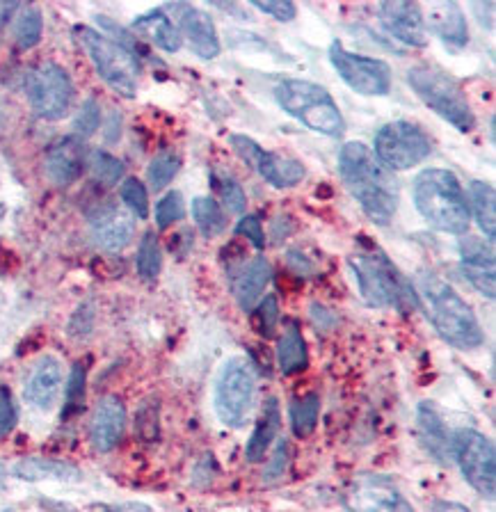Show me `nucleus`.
<instances>
[{
  "label": "nucleus",
  "mask_w": 496,
  "mask_h": 512,
  "mask_svg": "<svg viewBox=\"0 0 496 512\" xmlns=\"http://www.w3.org/2000/svg\"><path fill=\"white\" fill-rule=\"evenodd\" d=\"M87 165H90L94 179L101 181L103 186H115V183L124 179L122 160L108 154V151H103V149L90 151V160H87Z\"/></svg>",
  "instance_id": "35"
},
{
  "label": "nucleus",
  "mask_w": 496,
  "mask_h": 512,
  "mask_svg": "<svg viewBox=\"0 0 496 512\" xmlns=\"http://www.w3.org/2000/svg\"><path fill=\"white\" fill-rule=\"evenodd\" d=\"M83 400H85V366L76 364L74 368H71V375H69L67 403H64L62 419H69L71 414L80 412V407H83Z\"/></svg>",
  "instance_id": "39"
},
{
  "label": "nucleus",
  "mask_w": 496,
  "mask_h": 512,
  "mask_svg": "<svg viewBox=\"0 0 496 512\" xmlns=\"http://www.w3.org/2000/svg\"><path fill=\"white\" fill-rule=\"evenodd\" d=\"M469 213H474L478 229L483 231L487 243H494L496 236V195L492 183L471 181L469 186Z\"/></svg>",
  "instance_id": "26"
},
{
  "label": "nucleus",
  "mask_w": 496,
  "mask_h": 512,
  "mask_svg": "<svg viewBox=\"0 0 496 512\" xmlns=\"http://www.w3.org/2000/svg\"><path fill=\"white\" fill-rule=\"evenodd\" d=\"M170 10L174 12L176 23L174 26L179 28L181 39H186L190 51L202 60H215L222 51L220 46V37H218V28L211 19V14H206L204 10H199L195 5H170Z\"/></svg>",
  "instance_id": "15"
},
{
  "label": "nucleus",
  "mask_w": 496,
  "mask_h": 512,
  "mask_svg": "<svg viewBox=\"0 0 496 512\" xmlns=\"http://www.w3.org/2000/svg\"><path fill=\"white\" fill-rule=\"evenodd\" d=\"M231 147L236 154L245 160L247 165H252L263 181H268L275 188H293L307 176V170L300 160L288 158L275 151L263 149L259 142H254L247 135H231L229 138Z\"/></svg>",
  "instance_id": "13"
},
{
  "label": "nucleus",
  "mask_w": 496,
  "mask_h": 512,
  "mask_svg": "<svg viewBox=\"0 0 496 512\" xmlns=\"http://www.w3.org/2000/svg\"><path fill=\"white\" fill-rule=\"evenodd\" d=\"M99 126H101V106L94 96H90V99L83 101V106L78 108L76 117H74L76 138H80V140L92 138V135L99 131Z\"/></svg>",
  "instance_id": "37"
},
{
  "label": "nucleus",
  "mask_w": 496,
  "mask_h": 512,
  "mask_svg": "<svg viewBox=\"0 0 496 512\" xmlns=\"http://www.w3.org/2000/svg\"><path fill=\"white\" fill-rule=\"evenodd\" d=\"M416 421H419V435L432 458H437L439 462H446L448 451H451V442H448L444 421L439 419L435 407L430 403H421L419 412H416Z\"/></svg>",
  "instance_id": "27"
},
{
  "label": "nucleus",
  "mask_w": 496,
  "mask_h": 512,
  "mask_svg": "<svg viewBox=\"0 0 496 512\" xmlns=\"http://www.w3.org/2000/svg\"><path fill=\"white\" fill-rule=\"evenodd\" d=\"M183 218V197L181 192H167V195L156 204V224L158 229H170L174 222Z\"/></svg>",
  "instance_id": "40"
},
{
  "label": "nucleus",
  "mask_w": 496,
  "mask_h": 512,
  "mask_svg": "<svg viewBox=\"0 0 496 512\" xmlns=\"http://www.w3.org/2000/svg\"><path fill=\"white\" fill-rule=\"evenodd\" d=\"M179 156H174L172 151H160L158 156L151 160L149 170H147V179L154 190H163L167 183H172V179L179 174Z\"/></svg>",
  "instance_id": "36"
},
{
  "label": "nucleus",
  "mask_w": 496,
  "mask_h": 512,
  "mask_svg": "<svg viewBox=\"0 0 496 512\" xmlns=\"http://www.w3.org/2000/svg\"><path fill=\"white\" fill-rule=\"evenodd\" d=\"M412 197L416 211L432 229L453 236H462L469 231L471 213L467 192L451 170L428 167V170L416 174Z\"/></svg>",
  "instance_id": "3"
},
{
  "label": "nucleus",
  "mask_w": 496,
  "mask_h": 512,
  "mask_svg": "<svg viewBox=\"0 0 496 512\" xmlns=\"http://www.w3.org/2000/svg\"><path fill=\"white\" fill-rule=\"evenodd\" d=\"M432 510L435 512H469L464 506H458V503H446V501H437Z\"/></svg>",
  "instance_id": "46"
},
{
  "label": "nucleus",
  "mask_w": 496,
  "mask_h": 512,
  "mask_svg": "<svg viewBox=\"0 0 496 512\" xmlns=\"http://www.w3.org/2000/svg\"><path fill=\"white\" fill-rule=\"evenodd\" d=\"M126 407L117 396H103L94 407L90 423V439L96 451L108 453L124 437Z\"/></svg>",
  "instance_id": "19"
},
{
  "label": "nucleus",
  "mask_w": 496,
  "mask_h": 512,
  "mask_svg": "<svg viewBox=\"0 0 496 512\" xmlns=\"http://www.w3.org/2000/svg\"><path fill=\"white\" fill-rule=\"evenodd\" d=\"M3 512H14V510H3Z\"/></svg>",
  "instance_id": "47"
},
{
  "label": "nucleus",
  "mask_w": 496,
  "mask_h": 512,
  "mask_svg": "<svg viewBox=\"0 0 496 512\" xmlns=\"http://www.w3.org/2000/svg\"><path fill=\"white\" fill-rule=\"evenodd\" d=\"M236 234L250 238V243L256 250H263V247H266V234H263L261 220L256 218V215H245V218L236 224Z\"/></svg>",
  "instance_id": "44"
},
{
  "label": "nucleus",
  "mask_w": 496,
  "mask_h": 512,
  "mask_svg": "<svg viewBox=\"0 0 496 512\" xmlns=\"http://www.w3.org/2000/svg\"><path fill=\"white\" fill-rule=\"evenodd\" d=\"M135 234L133 218L119 208L110 206L106 211L96 213L92 220V238L94 243L106 252H122L131 243Z\"/></svg>",
  "instance_id": "22"
},
{
  "label": "nucleus",
  "mask_w": 496,
  "mask_h": 512,
  "mask_svg": "<svg viewBox=\"0 0 496 512\" xmlns=\"http://www.w3.org/2000/svg\"><path fill=\"white\" fill-rule=\"evenodd\" d=\"M373 154L389 172L412 170L432 154V140L419 124L396 119L375 133Z\"/></svg>",
  "instance_id": "7"
},
{
  "label": "nucleus",
  "mask_w": 496,
  "mask_h": 512,
  "mask_svg": "<svg viewBox=\"0 0 496 512\" xmlns=\"http://www.w3.org/2000/svg\"><path fill=\"white\" fill-rule=\"evenodd\" d=\"M211 186L218 192L220 202L224 204L229 213H236L240 215L245 211L247 206V197L243 188H240V183L231 176L227 170H222V167H215L211 170Z\"/></svg>",
  "instance_id": "31"
},
{
  "label": "nucleus",
  "mask_w": 496,
  "mask_h": 512,
  "mask_svg": "<svg viewBox=\"0 0 496 512\" xmlns=\"http://www.w3.org/2000/svg\"><path fill=\"white\" fill-rule=\"evenodd\" d=\"M135 266H138L142 279L158 277L160 266H163V252H160V243L154 231H147V234L142 236L138 256H135Z\"/></svg>",
  "instance_id": "34"
},
{
  "label": "nucleus",
  "mask_w": 496,
  "mask_h": 512,
  "mask_svg": "<svg viewBox=\"0 0 496 512\" xmlns=\"http://www.w3.org/2000/svg\"><path fill=\"white\" fill-rule=\"evenodd\" d=\"M26 94L37 117L58 122L71 110L76 90L67 69L55 62H44L28 74Z\"/></svg>",
  "instance_id": "9"
},
{
  "label": "nucleus",
  "mask_w": 496,
  "mask_h": 512,
  "mask_svg": "<svg viewBox=\"0 0 496 512\" xmlns=\"http://www.w3.org/2000/svg\"><path fill=\"white\" fill-rule=\"evenodd\" d=\"M254 400V371L247 359L234 357L222 366L215 382V412L224 426H243Z\"/></svg>",
  "instance_id": "11"
},
{
  "label": "nucleus",
  "mask_w": 496,
  "mask_h": 512,
  "mask_svg": "<svg viewBox=\"0 0 496 512\" xmlns=\"http://www.w3.org/2000/svg\"><path fill=\"white\" fill-rule=\"evenodd\" d=\"M460 270L469 279V284L480 295L494 300L496 295V268L492 243L483 238H462L460 243Z\"/></svg>",
  "instance_id": "17"
},
{
  "label": "nucleus",
  "mask_w": 496,
  "mask_h": 512,
  "mask_svg": "<svg viewBox=\"0 0 496 512\" xmlns=\"http://www.w3.org/2000/svg\"><path fill=\"white\" fill-rule=\"evenodd\" d=\"M339 174L362 211L375 224H389L394 220L400 202V190L387 167H384L371 147L364 142H346L339 151Z\"/></svg>",
  "instance_id": "1"
},
{
  "label": "nucleus",
  "mask_w": 496,
  "mask_h": 512,
  "mask_svg": "<svg viewBox=\"0 0 496 512\" xmlns=\"http://www.w3.org/2000/svg\"><path fill=\"white\" fill-rule=\"evenodd\" d=\"M330 62L352 92L362 96H387L394 83L391 67L380 58H368L348 51L341 42H332Z\"/></svg>",
  "instance_id": "12"
},
{
  "label": "nucleus",
  "mask_w": 496,
  "mask_h": 512,
  "mask_svg": "<svg viewBox=\"0 0 496 512\" xmlns=\"http://www.w3.org/2000/svg\"><path fill=\"white\" fill-rule=\"evenodd\" d=\"M279 426H282V410H279L277 398H268L266 407H263L261 419L252 432L250 442L245 446V458L250 462L266 460V453L272 444V439L277 437Z\"/></svg>",
  "instance_id": "25"
},
{
  "label": "nucleus",
  "mask_w": 496,
  "mask_h": 512,
  "mask_svg": "<svg viewBox=\"0 0 496 512\" xmlns=\"http://www.w3.org/2000/svg\"><path fill=\"white\" fill-rule=\"evenodd\" d=\"M16 426V407L10 389L0 387V439L7 437Z\"/></svg>",
  "instance_id": "45"
},
{
  "label": "nucleus",
  "mask_w": 496,
  "mask_h": 512,
  "mask_svg": "<svg viewBox=\"0 0 496 512\" xmlns=\"http://www.w3.org/2000/svg\"><path fill=\"white\" fill-rule=\"evenodd\" d=\"M368 307H403L407 286L387 256L380 252H359L348 259Z\"/></svg>",
  "instance_id": "8"
},
{
  "label": "nucleus",
  "mask_w": 496,
  "mask_h": 512,
  "mask_svg": "<svg viewBox=\"0 0 496 512\" xmlns=\"http://www.w3.org/2000/svg\"><path fill=\"white\" fill-rule=\"evenodd\" d=\"M133 30L138 32V35L147 37L151 44L163 48L165 53L181 51L183 39L179 35V28L174 26V21L163 10H154L138 16V19L133 21Z\"/></svg>",
  "instance_id": "23"
},
{
  "label": "nucleus",
  "mask_w": 496,
  "mask_h": 512,
  "mask_svg": "<svg viewBox=\"0 0 496 512\" xmlns=\"http://www.w3.org/2000/svg\"><path fill=\"white\" fill-rule=\"evenodd\" d=\"M407 83H410L414 94L432 112H437L444 122L458 128L460 133L474 131L476 115L469 106L467 94H464L458 80L448 76L444 69L435 67V64H416L407 71Z\"/></svg>",
  "instance_id": "5"
},
{
  "label": "nucleus",
  "mask_w": 496,
  "mask_h": 512,
  "mask_svg": "<svg viewBox=\"0 0 496 512\" xmlns=\"http://www.w3.org/2000/svg\"><path fill=\"white\" fill-rule=\"evenodd\" d=\"M14 474L23 480H78L80 471L74 464L60 462V460H48V458H26L14 467Z\"/></svg>",
  "instance_id": "29"
},
{
  "label": "nucleus",
  "mask_w": 496,
  "mask_h": 512,
  "mask_svg": "<svg viewBox=\"0 0 496 512\" xmlns=\"http://www.w3.org/2000/svg\"><path fill=\"white\" fill-rule=\"evenodd\" d=\"M76 35L103 83L126 99H133L138 94V62L133 53L115 39L87 26H78Z\"/></svg>",
  "instance_id": "6"
},
{
  "label": "nucleus",
  "mask_w": 496,
  "mask_h": 512,
  "mask_svg": "<svg viewBox=\"0 0 496 512\" xmlns=\"http://www.w3.org/2000/svg\"><path fill=\"white\" fill-rule=\"evenodd\" d=\"M119 195H122V202L126 204V208L133 215H138L140 220L149 218V195H147V188H144L142 181L126 179L122 183V190H119Z\"/></svg>",
  "instance_id": "38"
},
{
  "label": "nucleus",
  "mask_w": 496,
  "mask_h": 512,
  "mask_svg": "<svg viewBox=\"0 0 496 512\" xmlns=\"http://www.w3.org/2000/svg\"><path fill=\"white\" fill-rule=\"evenodd\" d=\"M414 295L430 318L432 327L446 343L458 350L483 346L485 334L480 330L476 314L444 279L423 272L414 279Z\"/></svg>",
  "instance_id": "2"
},
{
  "label": "nucleus",
  "mask_w": 496,
  "mask_h": 512,
  "mask_svg": "<svg viewBox=\"0 0 496 512\" xmlns=\"http://www.w3.org/2000/svg\"><path fill=\"white\" fill-rule=\"evenodd\" d=\"M135 430L144 439V442H154L158 437V405H142L138 412V421H135Z\"/></svg>",
  "instance_id": "42"
},
{
  "label": "nucleus",
  "mask_w": 496,
  "mask_h": 512,
  "mask_svg": "<svg viewBox=\"0 0 496 512\" xmlns=\"http://www.w3.org/2000/svg\"><path fill=\"white\" fill-rule=\"evenodd\" d=\"M250 5L261 14H268L275 21L282 23L293 21L295 16H298V7H295L291 0H250Z\"/></svg>",
  "instance_id": "41"
},
{
  "label": "nucleus",
  "mask_w": 496,
  "mask_h": 512,
  "mask_svg": "<svg viewBox=\"0 0 496 512\" xmlns=\"http://www.w3.org/2000/svg\"><path fill=\"white\" fill-rule=\"evenodd\" d=\"M277 362H279V368H282L284 375H295L307 368V364H309L307 343H304V336L300 332L298 323H288L284 336L279 339Z\"/></svg>",
  "instance_id": "28"
},
{
  "label": "nucleus",
  "mask_w": 496,
  "mask_h": 512,
  "mask_svg": "<svg viewBox=\"0 0 496 512\" xmlns=\"http://www.w3.org/2000/svg\"><path fill=\"white\" fill-rule=\"evenodd\" d=\"M270 277H272V268L263 256H256L250 266L240 270V275L234 282V295L240 304V309L252 311L256 300L261 298V293L266 291V286L270 284Z\"/></svg>",
  "instance_id": "24"
},
{
  "label": "nucleus",
  "mask_w": 496,
  "mask_h": 512,
  "mask_svg": "<svg viewBox=\"0 0 496 512\" xmlns=\"http://www.w3.org/2000/svg\"><path fill=\"white\" fill-rule=\"evenodd\" d=\"M423 23L426 30L435 32L446 46L462 48L469 42V26L467 16H464L462 7L453 0H439V3H428L421 7Z\"/></svg>",
  "instance_id": "18"
},
{
  "label": "nucleus",
  "mask_w": 496,
  "mask_h": 512,
  "mask_svg": "<svg viewBox=\"0 0 496 512\" xmlns=\"http://www.w3.org/2000/svg\"><path fill=\"white\" fill-rule=\"evenodd\" d=\"M451 453L458 460L462 476L478 494L494 499L496 490V453L490 437L483 432L462 428L451 439Z\"/></svg>",
  "instance_id": "10"
},
{
  "label": "nucleus",
  "mask_w": 496,
  "mask_h": 512,
  "mask_svg": "<svg viewBox=\"0 0 496 512\" xmlns=\"http://www.w3.org/2000/svg\"><path fill=\"white\" fill-rule=\"evenodd\" d=\"M192 220L206 238L220 236L227 229V215H224L218 199L213 197H195L192 199Z\"/></svg>",
  "instance_id": "30"
},
{
  "label": "nucleus",
  "mask_w": 496,
  "mask_h": 512,
  "mask_svg": "<svg viewBox=\"0 0 496 512\" xmlns=\"http://www.w3.org/2000/svg\"><path fill=\"white\" fill-rule=\"evenodd\" d=\"M346 503L352 512H414L412 503L384 476H357Z\"/></svg>",
  "instance_id": "14"
},
{
  "label": "nucleus",
  "mask_w": 496,
  "mask_h": 512,
  "mask_svg": "<svg viewBox=\"0 0 496 512\" xmlns=\"http://www.w3.org/2000/svg\"><path fill=\"white\" fill-rule=\"evenodd\" d=\"M85 163L87 154L83 140L76 138V135H69V138L58 140L48 149L44 170L55 186H71L83 174Z\"/></svg>",
  "instance_id": "20"
},
{
  "label": "nucleus",
  "mask_w": 496,
  "mask_h": 512,
  "mask_svg": "<svg viewBox=\"0 0 496 512\" xmlns=\"http://www.w3.org/2000/svg\"><path fill=\"white\" fill-rule=\"evenodd\" d=\"M380 21L384 30L389 32L396 42L410 48H426L428 46V30L423 23L421 5L405 3V0H389L378 7Z\"/></svg>",
  "instance_id": "16"
},
{
  "label": "nucleus",
  "mask_w": 496,
  "mask_h": 512,
  "mask_svg": "<svg viewBox=\"0 0 496 512\" xmlns=\"http://www.w3.org/2000/svg\"><path fill=\"white\" fill-rule=\"evenodd\" d=\"M320 414L318 394H307L291 405V428L295 437H309L316 430Z\"/></svg>",
  "instance_id": "32"
},
{
  "label": "nucleus",
  "mask_w": 496,
  "mask_h": 512,
  "mask_svg": "<svg viewBox=\"0 0 496 512\" xmlns=\"http://www.w3.org/2000/svg\"><path fill=\"white\" fill-rule=\"evenodd\" d=\"M62 387V366L55 357L46 355L39 359L32 368L30 378L26 382V389H23V398L35 407V410H51L58 400Z\"/></svg>",
  "instance_id": "21"
},
{
  "label": "nucleus",
  "mask_w": 496,
  "mask_h": 512,
  "mask_svg": "<svg viewBox=\"0 0 496 512\" xmlns=\"http://www.w3.org/2000/svg\"><path fill=\"white\" fill-rule=\"evenodd\" d=\"M44 32V19L42 12L37 7H23V12L19 19H16V28H14V39L19 48L28 51V48L37 46L39 39H42Z\"/></svg>",
  "instance_id": "33"
},
{
  "label": "nucleus",
  "mask_w": 496,
  "mask_h": 512,
  "mask_svg": "<svg viewBox=\"0 0 496 512\" xmlns=\"http://www.w3.org/2000/svg\"><path fill=\"white\" fill-rule=\"evenodd\" d=\"M256 318H259V332L261 334L270 336L272 332H275V325L279 320V304H277L275 295H268V298L261 302L259 311H256Z\"/></svg>",
  "instance_id": "43"
},
{
  "label": "nucleus",
  "mask_w": 496,
  "mask_h": 512,
  "mask_svg": "<svg viewBox=\"0 0 496 512\" xmlns=\"http://www.w3.org/2000/svg\"><path fill=\"white\" fill-rule=\"evenodd\" d=\"M275 101L286 115L298 119L300 124L311 128L314 133L327 135V138H339L346 131V119H343L334 96L311 80L291 78L275 87Z\"/></svg>",
  "instance_id": "4"
}]
</instances>
